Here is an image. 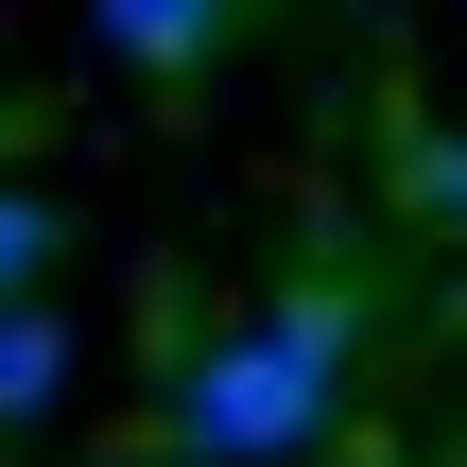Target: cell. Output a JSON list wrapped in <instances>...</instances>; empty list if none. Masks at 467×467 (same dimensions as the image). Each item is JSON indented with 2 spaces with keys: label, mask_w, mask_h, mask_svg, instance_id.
Instances as JSON below:
<instances>
[{
  "label": "cell",
  "mask_w": 467,
  "mask_h": 467,
  "mask_svg": "<svg viewBox=\"0 0 467 467\" xmlns=\"http://www.w3.org/2000/svg\"><path fill=\"white\" fill-rule=\"evenodd\" d=\"M347 295L312 277V295H277L260 329H225V347H191L173 364V451L191 467H295L329 433V399H347Z\"/></svg>",
  "instance_id": "obj_1"
},
{
  "label": "cell",
  "mask_w": 467,
  "mask_h": 467,
  "mask_svg": "<svg viewBox=\"0 0 467 467\" xmlns=\"http://www.w3.org/2000/svg\"><path fill=\"white\" fill-rule=\"evenodd\" d=\"M87 17H104V52H121V69H156V87H191V69L243 35V0H87Z\"/></svg>",
  "instance_id": "obj_2"
},
{
  "label": "cell",
  "mask_w": 467,
  "mask_h": 467,
  "mask_svg": "<svg viewBox=\"0 0 467 467\" xmlns=\"http://www.w3.org/2000/svg\"><path fill=\"white\" fill-rule=\"evenodd\" d=\"M52 399H69V312L17 295V312H0V433H35Z\"/></svg>",
  "instance_id": "obj_3"
},
{
  "label": "cell",
  "mask_w": 467,
  "mask_h": 467,
  "mask_svg": "<svg viewBox=\"0 0 467 467\" xmlns=\"http://www.w3.org/2000/svg\"><path fill=\"white\" fill-rule=\"evenodd\" d=\"M52 243H69V225H52V191H17V173H0V312L52 277Z\"/></svg>",
  "instance_id": "obj_4"
}]
</instances>
